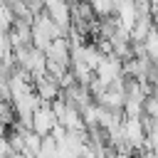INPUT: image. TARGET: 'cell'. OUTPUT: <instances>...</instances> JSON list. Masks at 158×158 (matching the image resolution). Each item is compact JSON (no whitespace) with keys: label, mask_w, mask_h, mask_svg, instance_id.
I'll use <instances>...</instances> for the list:
<instances>
[{"label":"cell","mask_w":158,"mask_h":158,"mask_svg":"<svg viewBox=\"0 0 158 158\" xmlns=\"http://www.w3.org/2000/svg\"><path fill=\"white\" fill-rule=\"evenodd\" d=\"M32 89H35V94L40 96V101H42V104H52V101H54V99H59V94H62L59 79H54V77H49V74L32 79Z\"/></svg>","instance_id":"cell-1"},{"label":"cell","mask_w":158,"mask_h":158,"mask_svg":"<svg viewBox=\"0 0 158 158\" xmlns=\"http://www.w3.org/2000/svg\"><path fill=\"white\" fill-rule=\"evenodd\" d=\"M54 126H57V116H54V111H52L49 104H42L40 109H35V114H32V131L35 133L49 136Z\"/></svg>","instance_id":"cell-2"},{"label":"cell","mask_w":158,"mask_h":158,"mask_svg":"<svg viewBox=\"0 0 158 158\" xmlns=\"http://www.w3.org/2000/svg\"><path fill=\"white\" fill-rule=\"evenodd\" d=\"M123 116L126 118H141L143 116V101L141 99H126L123 101Z\"/></svg>","instance_id":"cell-3"},{"label":"cell","mask_w":158,"mask_h":158,"mask_svg":"<svg viewBox=\"0 0 158 158\" xmlns=\"http://www.w3.org/2000/svg\"><path fill=\"white\" fill-rule=\"evenodd\" d=\"M143 116L158 118V94H151L143 99Z\"/></svg>","instance_id":"cell-4"},{"label":"cell","mask_w":158,"mask_h":158,"mask_svg":"<svg viewBox=\"0 0 158 158\" xmlns=\"http://www.w3.org/2000/svg\"><path fill=\"white\" fill-rule=\"evenodd\" d=\"M15 153H12V148H10V143H7V138H0V158H12Z\"/></svg>","instance_id":"cell-5"},{"label":"cell","mask_w":158,"mask_h":158,"mask_svg":"<svg viewBox=\"0 0 158 158\" xmlns=\"http://www.w3.org/2000/svg\"><path fill=\"white\" fill-rule=\"evenodd\" d=\"M148 7H151V15H158V0H148Z\"/></svg>","instance_id":"cell-6"},{"label":"cell","mask_w":158,"mask_h":158,"mask_svg":"<svg viewBox=\"0 0 158 158\" xmlns=\"http://www.w3.org/2000/svg\"><path fill=\"white\" fill-rule=\"evenodd\" d=\"M12 158H27V156H25V153H15Z\"/></svg>","instance_id":"cell-7"}]
</instances>
